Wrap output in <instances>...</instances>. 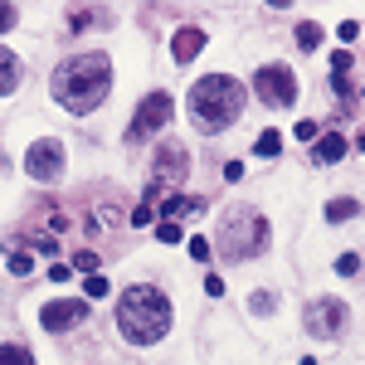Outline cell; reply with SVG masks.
<instances>
[{"mask_svg": "<svg viewBox=\"0 0 365 365\" xmlns=\"http://www.w3.org/2000/svg\"><path fill=\"white\" fill-rule=\"evenodd\" d=\"M331 88H336L341 97H351V73H331Z\"/></svg>", "mask_w": 365, "mask_h": 365, "instance_id": "obj_31", "label": "cell"}, {"mask_svg": "<svg viewBox=\"0 0 365 365\" xmlns=\"http://www.w3.org/2000/svg\"><path fill=\"white\" fill-rule=\"evenodd\" d=\"M355 146H360V151H365V137H360V141H355Z\"/></svg>", "mask_w": 365, "mask_h": 365, "instance_id": "obj_35", "label": "cell"}, {"mask_svg": "<svg viewBox=\"0 0 365 365\" xmlns=\"http://www.w3.org/2000/svg\"><path fill=\"white\" fill-rule=\"evenodd\" d=\"M204 292H210V297H224V278L210 273V278H204Z\"/></svg>", "mask_w": 365, "mask_h": 365, "instance_id": "obj_30", "label": "cell"}, {"mask_svg": "<svg viewBox=\"0 0 365 365\" xmlns=\"http://www.w3.org/2000/svg\"><path fill=\"white\" fill-rule=\"evenodd\" d=\"M156 239H161V244H180L185 234H180V224H171V220H166V224H156Z\"/></svg>", "mask_w": 365, "mask_h": 365, "instance_id": "obj_25", "label": "cell"}, {"mask_svg": "<svg viewBox=\"0 0 365 365\" xmlns=\"http://www.w3.org/2000/svg\"><path fill=\"white\" fill-rule=\"evenodd\" d=\"M278 151H283V137H278V132H263V137L253 141V156H263V161H273Z\"/></svg>", "mask_w": 365, "mask_h": 365, "instance_id": "obj_18", "label": "cell"}, {"mask_svg": "<svg viewBox=\"0 0 365 365\" xmlns=\"http://www.w3.org/2000/svg\"><path fill=\"white\" fill-rule=\"evenodd\" d=\"M253 93L268 102V108H292L297 102V78L287 64H263L253 73Z\"/></svg>", "mask_w": 365, "mask_h": 365, "instance_id": "obj_7", "label": "cell"}, {"mask_svg": "<svg viewBox=\"0 0 365 365\" xmlns=\"http://www.w3.org/2000/svg\"><path fill=\"white\" fill-rule=\"evenodd\" d=\"M83 292H88V297H108V278H102V273H93V278L83 283Z\"/></svg>", "mask_w": 365, "mask_h": 365, "instance_id": "obj_27", "label": "cell"}, {"mask_svg": "<svg viewBox=\"0 0 365 365\" xmlns=\"http://www.w3.org/2000/svg\"><path fill=\"white\" fill-rule=\"evenodd\" d=\"M185 176H190V151L180 141H161L156 156H151V176H146V204L161 200V190L166 185H180Z\"/></svg>", "mask_w": 365, "mask_h": 365, "instance_id": "obj_5", "label": "cell"}, {"mask_svg": "<svg viewBox=\"0 0 365 365\" xmlns=\"http://www.w3.org/2000/svg\"><path fill=\"white\" fill-rule=\"evenodd\" d=\"M200 49H204V30H200V25L176 30V39H171V59H176V64H190Z\"/></svg>", "mask_w": 365, "mask_h": 365, "instance_id": "obj_11", "label": "cell"}, {"mask_svg": "<svg viewBox=\"0 0 365 365\" xmlns=\"http://www.w3.org/2000/svg\"><path fill=\"white\" fill-rule=\"evenodd\" d=\"M297 44H302L307 54H311V49L322 44V25H311V20H302V25H297Z\"/></svg>", "mask_w": 365, "mask_h": 365, "instance_id": "obj_19", "label": "cell"}, {"mask_svg": "<svg viewBox=\"0 0 365 365\" xmlns=\"http://www.w3.org/2000/svg\"><path fill=\"white\" fill-rule=\"evenodd\" d=\"M336 34H341V39H346V44H351V39H355V34H360V25H355V20H346V25H341V30H336Z\"/></svg>", "mask_w": 365, "mask_h": 365, "instance_id": "obj_33", "label": "cell"}, {"mask_svg": "<svg viewBox=\"0 0 365 365\" xmlns=\"http://www.w3.org/2000/svg\"><path fill=\"white\" fill-rule=\"evenodd\" d=\"M25 171L34 176V180H59L64 176V141L59 137H39L30 151H25Z\"/></svg>", "mask_w": 365, "mask_h": 365, "instance_id": "obj_8", "label": "cell"}, {"mask_svg": "<svg viewBox=\"0 0 365 365\" xmlns=\"http://www.w3.org/2000/svg\"><path fill=\"white\" fill-rule=\"evenodd\" d=\"M166 122H171V93H146L137 117H132V127H127V141H146L151 132H161Z\"/></svg>", "mask_w": 365, "mask_h": 365, "instance_id": "obj_10", "label": "cell"}, {"mask_svg": "<svg viewBox=\"0 0 365 365\" xmlns=\"http://www.w3.org/2000/svg\"><path fill=\"white\" fill-rule=\"evenodd\" d=\"M49 93H54L59 108L69 113H93L102 108V97L113 93V59L108 54H73L49 73Z\"/></svg>", "mask_w": 365, "mask_h": 365, "instance_id": "obj_1", "label": "cell"}, {"mask_svg": "<svg viewBox=\"0 0 365 365\" xmlns=\"http://www.w3.org/2000/svg\"><path fill=\"white\" fill-rule=\"evenodd\" d=\"M210 248H215L210 239H190V258H210Z\"/></svg>", "mask_w": 365, "mask_h": 365, "instance_id": "obj_29", "label": "cell"}, {"mask_svg": "<svg viewBox=\"0 0 365 365\" xmlns=\"http://www.w3.org/2000/svg\"><path fill=\"white\" fill-rule=\"evenodd\" d=\"M97 263H102V258H97L93 248H83V253H73V268H78V273H88V278L97 273Z\"/></svg>", "mask_w": 365, "mask_h": 365, "instance_id": "obj_21", "label": "cell"}, {"mask_svg": "<svg viewBox=\"0 0 365 365\" xmlns=\"http://www.w3.org/2000/svg\"><path fill=\"white\" fill-rule=\"evenodd\" d=\"M302 365H317V360H311V355H307V360H302Z\"/></svg>", "mask_w": 365, "mask_h": 365, "instance_id": "obj_34", "label": "cell"}, {"mask_svg": "<svg viewBox=\"0 0 365 365\" xmlns=\"http://www.w3.org/2000/svg\"><path fill=\"white\" fill-rule=\"evenodd\" d=\"M49 278H54V283H69V278H73V268H69V263H54V268H49Z\"/></svg>", "mask_w": 365, "mask_h": 365, "instance_id": "obj_32", "label": "cell"}, {"mask_svg": "<svg viewBox=\"0 0 365 365\" xmlns=\"http://www.w3.org/2000/svg\"><path fill=\"white\" fill-rule=\"evenodd\" d=\"M88 322V297H54V302H44L39 307V327L44 331H73Z\"/></svg>", "mask_w": 365, "mask_h": 365, "instance_id": "obj_9", "label": "cell"}, {"mask_svg": "<svg viewBox=\"0 0 365 365\" xmlns=\"http://www.w3.org/2000/svg\"><path fill=\"white\" fill-rule=\"evenodd\" d=\"M297 141H322V127L311 122V117H302V122H297Z\"/></svg>", "mask_w": 365, "mask_h": 365, "instance_id": "obj_24", "label": "cell"}, {"mask_svg": "<svg viewBox=\"0 0 365 365\" xmlns=\"http://www.w3.org/2000/svg\"><path fill=\"white\" fill-rule=\"evenodd\" d=\"M15 20H20V5H10V0H0V34H5Z\"/></svg>", "mask_w": 365, "mask_h": 365, "instance_id": "obj_26", "label": "cell"}, {"mask_svg": "<svg viewBox=\"0 0 365 365\" xmlns=\"http://www.w3.org/2000/svg\"><path fill=\"white\" fill-rule=\"evenodd\" d=\"M360 215V204L351 200V195H336V200H327V224H346V220H355Z\"/></svg>", "mask_w": 365, "mask_h": 365, "instance_id": "obj_15", "label": "cell"}, {"mask_svg": "<svg viewBox=\"0 0 365 365\" xmlns=\"http://www.w3.org/2000/svg\"><path fill=\"white\" fill-rule=\"evenodd\" d=\"M15 88H20V54L0 49V97H10Z\"/></svg>", "mask_w": 365, "mask_h": 365, "instance_id": "obj_14", "label": "cell"}, {"mask_svg": "<svg viewBox=\"0 0 365 365\" xmlns=\"http://www.w3.org/2000/svg\"><path fill=\"white\" fill-rule=\"evenodd\" d=\"M185 210H200V200H190V195H171V200L161 204V215H166V220H180Z\"/></svg>", "mask_w": 365, "mask_h": 365, "instance_id": "obj_17", "label": "cell"}, {"mask_svg": "<svg viewBox=\"0 0 365 365\" xmlns=\"http://www.w3.org/2000/svg\"><path fill=\"white\" fill-rule=\"evenodd\" d=\"M229 263H248L268 248V220L253 210V204H229L215 224V239H210Z\"/></svg>", "mask_w": 365, "mask_h": 365, "instance_id": "obj_4", "label": "cell"}, {"mask_svg": "<svg viewBox=\"0 0 365 365\" xmlns=\"http://www.w3.org/2000/svg\"><path fill=\"white\" fill-rule=\"evenodd\" d=\"M117 331L132 346H156L171 331V297L151 283H132L117 297Z\"/></svg>", "mask_w": 365, "mask_h": 365, "instance_id": "obj_2", "label": "cell"}, {"mask_svg": "<svg viewBox=\"0 0 365 365\" xmlns=\"http://www.w3.org/2000/svg\"><path fill=\"white\" fill-rule=\"evenodd\" d=\"M0 365H34V351H30V346L5 341V346H0Z\"/></svg>", "mask_w": 365, "mask_h": 365, "instance_id": "obj_16", "label": "cell"}, {"mask_svg": "<svg viewBox=\"0 0 365 365\" xmlns=\"http://www.w3.org/2000/svg\"><path fill=\"white\" fill-rule=\"evenodd\" d=\"M336 273H341V278H355V273H360V258H355V253H341V258H336Z\"/></svg>", "mask_w": 365, "mask_h": 365, "instance_id": "obj_23", "label": "cell"}, {"mask_svg": "<svg viewBox=\"0 0 365 365\" xmlns=\"http://www.w3.org/2000/svg\"><path fill=\"white\" fill-rule=\"evenodd\" d=\"M93 20H97V10H69V30H83Z\"/></svg>", "mask_w": 365, "mask_h": 365, "instance_id": "obj_28", "label": "cell"}, {"mask_svg": "<svg viewBox=\"0 0 365 365\" xmlns=\"http://www.w3.org/2000/svg\"><path fill=\"white\" fill-rule=\"evenodd\" d=\"M30 268H34V258H30L25 248H15V253H10V273H15V278H25Z\"/></svg>", "mask_w": 365, "mask_h": 365, "instance_id": "obj_22", "label": "cell"}, {"mask_svg": "<svg viewBox=\"0 0 365 365\" xmlns=\"http://www.w3.org/2000/svg\"><path fill=\"white\" fill-rule=\"evenodd\" d=\"M244 97H248V88L239 78L210 73V78H200L190 88V117H195L200 132H224V127H234L244 117Z\"/></svg>", "mask_w": 365, "mask_h": 365, "instance_id": "obj_3", "label": "cell"}, {"mask_svg": "<svg viewBox=\"0 0 365 365\" xmlns=\"http://www.w3.org/2000/svg\"><path fill=\"white\" fill-rule=\"evenodd\" d=\"M346 322H351V311L336 297H317V302H307V311H302L307 336H317V341H336L346 331Z\"/></svg>", "mask_w": 365, "mask_h": 365, "instance_id": "obj_6", "label": "cell"}, {"mask_svg": "<svg viewBox=\"0 0 365 365\" xmlns=\"http://www.w3.org/2000/svg\"><path fill=\"white\" fill-rule=\"evenodd\" d=\"M273 307H278V302H273V292H253V297H248V311H253V317H268Z\"/></svg>", "mask_w": 365, "mask_h": 365, "instance_id": "obj_20", "label": "cell"}, {"mask_svg": "<svg viewBox=\"0 0 365 365\" xmlns=\"http://www.w3.org/2000/svg\"><path fill=\"white\" fill-rule=\"evenodd\" d=\"M93 220H97L93 229H113V224H132V220H127V210H122L117 200H97V204H93Z\"/></svg>", "mask_w": 365, "mask_h": 365, "instance_id": "obj_13", "label": "cell"}, {"mask_svg": "<svg viewBox=\"0 0 365 365\" xmlns=\"http://www.w3.org/2000/svg\"><path fill=\"white\" fill-rule=\"evenodd\" d=\"M341 156H346V137H336V132H327V137L317 141V151H311V161H317V166H336V161H341Z\"/></svg>", "mask_w": 365, "mask_h": 365, "instance_id": "obj_12", "label": "cell"}]
</instances>
